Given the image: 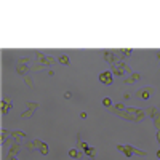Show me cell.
I'll use <instances>...</instances> for the list:
<instances>
[{
	"label": "cell",
	"instance_id": "1",
	"mask_svg": "<svg viewBox=\"0 0 160 160\" xmlns=\"http://www.w3.org/2000/svg\"><path fill=\"white\" fill-rule=\"evenodd\" d=\"M111 72H112V74H115V75H119V77H122L123 74L130 77L131 74H133L131 67L125 64V61H123V62H117V64H112V66H111Z\"/></svg>",
	"mask_w": 160,
	"mask_h": 160
},
{
	"label": "cell",
	"instance_id": "2",
	"mask_svg": "<svg viewBox=\"0 0 160 160\" xmlns=\"http://www.w3.org/2000/svg\"><path fill=\"white\" fill-rule=\"evenodd\" d=\"M154 91H155V87H152V85H146V87L139 88L138 91H136V96H138L139 99H143V101H147Z\"/></svg>",
	"mask_w": 160,
	"mask_h": 160
},
{
	"label": "cell",
	"instance_id": "3",
	"mask_svg": "<svg viewBox=\"0 0 160 160\" xmlns=\"http://www.w3.org/2000/svg\"><path fill=\"white\" fill-rule=\"evenodd\" d=\"M35 58H37V61L40 62L42 66H50V64H53L54 59L51 56H48V54H45L43 51H35Z\"/></svg>",
	"mask_w": 160,
	"mask_h": 160
},
{
	"label": "cell",
	"instance_id": "4",
	"mask_svg": "<svg viewBox=\"0 0 160 160\" xmlns=\"http://www.w3.org/2000/svg\"><path fill=\"white\" fill-rule=\"evenodd\" d=\"M99 82L103 85H112L114 83V74H112L111 71H104V72H101L99 74Z\"/></svg>",
	"mask_w": 160,
	"mask_h": 160
},
{
	"label": "cell",
	"instance_id": "5",
	"mask_svg": "<svg viewBox=\"0 0 160 160\" xmlns=\"http://www.w3.org/2000/svg\"><path fill=\"white\" fill-rule=\"evenodd\" d=\"M117 149L127 157H133V146H123V144H117Z\"/></svg>",
	"mask_w": 160,
	"mask_h": 160
},
{
	"label": "cell",
	"instance_id": "6",
	"mask_svg": "<svg viewBox=\"0 0 160 160\" xmlns=\"http://www.w3.org/2000/svg\"><path fill=\"white\" fill-rule=\"evenodd\" d=\"M19 149H21V144H19V143H14L13 146L10 147V151H8V154H7V157H8V159L14 157V155H16L18 152H19Z\"/></svg>",
	"mask_w": 160,
	"mask_h": 160
},
{
	"label": "cell",
	"instance_id": "7",
	"mask_svg": "<svg viewBox=\"0 0 160 160\" xmlns=\"http://www.w3.org/2000/svg\"><path fill=\"white\" fill-rule=\"evenodd\" d=\"M139 79H141V74H138V72H133L130 77H125L123 82L125 83H135V82H138Z\"/></svg>",
	"mask_w": 160,
	"mask_h": 160
},
{
	"label": "cell",
	"instance_id": "8",
	"mask_svg": "<svg viewBox=\"0 0 160 160\" xmlns=\"http://www.w3.org/2000/svg\"><path fill=\"white\" fill-rule=\"evenodd\" d=\"M13 107V104H11V101L8 99H2V114L5 115V114H8V111Z\"/></svg>",
	"mask_w": 160,
	"mask_h": 160
},
{
	"label": "cell",
	"instance_id": "9",
	"mask_svg": "<svg viewBox=\"0 0 160 160\" xmlns=\"http://www.w3.org/2000/svg\"><path fill=\"white\" fill-rule=\"evenodd\" d=\"M11 138H13L16 143H19L21 139H24V138H26V133H24V131H19V130L11 131Z\"/></svg>",
	"mask_w": 160,
	"mask_h": 160
},
{
	"label": "cell",
	"instance_id": "10",
	"mask_svg": "<svg viewBox=\"0 0 160 160\" xmlns=\"http://www.w3.org/2000/svg\"><path fill=\"white\" fill-rule=\"evenodd\" d=\"M16 72L19 74V75H22V77H26V74L29 72V67H27L26 64H21V62H19V64L16 66Z\"/></svg>",
	"mask_w": 160,
	"mask_h": 160
},
{
	"label": "cell",
	"instance_id": "11",
	"mask_svg": "<svg viewBox=\"0 0 160 160\" xmlns=\"http://www.w3.org/2000/svg\"><path fill=\"white\" fill-rule=\"evenodd\" d=\"M159 114V109L155 107V106H152V107H147L146 109V117H151V119H154L155 115Z\"/></svg>",
	"mask_w": 160,
	"mask_h": 160
},
{
	"label": "cell",
	"instance_id": "12",
	"mask_svg": "<svg viewBox=\"0 0 160 160\" xmlns=\"http://www.w3.org/2000/svg\"><path fill=\"white\" fill-rule=\"evenodd\" d=\"M58 62L62 64V66H69V64H71V59H69L67 54H61V56L58 58Z\"/></svg>",
	"mask_w": 160,
	"mask_h": 160
},
{
	"label": "cell",
	"instance_id": "13",
	"mask_svg": "<svg viewBox=\"0 0 160 160\" xmlns=\"http://www.w3.org/2000/svg\"><path fill=\"white\" fill-rule=\"evenodd\" d=\"M38 151H40V154H42V155H48V152H50V149H48V144L43 143L40 147H38Z\"/></svg>",
	"mask_w": 160,
	"mask_h": 160
},
{
	"label": "cell",
	"instance_id": "14",
	"mask_svg": "<svg viewBox=\"0 0 160 160\" xmlns=\"http://www.w3.org/2000/svg\"><path fill=\"white\" fill-rule=\"evenodd\" d=\"M0 136H2V143L5 144L7 139H8V136H11V131H8V130H5V128H3V130H2V135H0Z\"/></svg>",
	"mask_w": 160,
	"mask_h": 160
},
{
	"label": "cell",
	"instance_id": "15",
	"mask_svg": "<svg viewBox=\"0 0 160 160\" xmlns=\"http://www.w3.org/2000/svg\"><path fill=\"white\" fill-rule=\"evenodd\" d=\"M133 155H139V157H146L147 152L146 151H141V149H136V147H133Z\"/></svg>",
	"mask_w": 160,
	"mask_h": 160
},
{
	"label": "cell",
	"instance_id": "16",
	"mask_svg": "<svg viewBox=\"0 0 160 160\" xmlns=\"http://www.w3.org/2000/svg\"><path fill=\"white\" fill-rule=\"evenodd\" d=\"M69 157H72V159H79V157H80V151H77V149H71V151H69Z\"/></svg>",
	"mask_w": 160,
	"mask_h": 160
},
{
	"label": "cell",
	"instance_id": "17",
	"mask_svg": "<svg viewBox=\"0 0 160 160\" xmlns=\"http://www.w3.org/2000/svg\"><path fill=\"white\" fill-rule=\"evenodd\" d=\"M152 120H154V127L157 128V131H159V130H160V112H159V114L155 115Z\"/></svg>",
	"mask_w": 160,
	"mask_h": 160
},
{
	"label": "cell",
	"instance_id": "18",
	"mask_svg": "<svg viewBox=\"0 0 160 160\" xmlns=\"http://www.w3.org/2000/svg\"><path fill=\"white\" fill-rule=\"evenodd\" d=\"M26 104H27V111H32V112H35V109L38 107L37 103H30V101H29V103H26Z\"/></svg>",
	"mask_w": 160,
	"mask_h": 160
},
{
	"label": "cell",
	"instance_id": "19",
	"mask_svg": "<svg viewBox=\"0 0 160 160\" xmlns=\"http://www.w3.org/2000/svg\"><path fill=\"white\" fill-rule=\"evenodd\" d=\"M95 152H96V149H95V147H91V146H90V147H88V151H85V154H87L90 159H93V157H95Z\"/></svg>",
	"mask_w": 160,
	"mask_h": 160
},
{
	"label": "cell",
	"instance_id": "20",
	"mask_svg": "<svg viewBox=\"0 0 160 160\" xmlns=\"http://www.w3.org/2000/svg\"><path fill=\"white\" fill-rule=\"evenodd\" d=\"M103 106L107 107V109H111V107H112V99H111V98H104V99H103Z\"/></svg>",
	"mask_w": 160,
	"mask_h": 160
},
{
	"label": "cell",
	"instance_id": "21",
	"mask_svg": "<svg viewBox=\"0 0 160 160\" xmlns=\"http://www.w3.org/2000/svg\"><path fill=\"white\" fill-rule=\"evenodd\" d=\"M22 80H24V83L27 85V87H32L34 85V82H32V79H30L29 75H26V77H22Z\"/></svg>",
	"mask_w": 160,
	"mask_h": 160
},
{
	"label": "cell",
	"instance_id": "22",
	"mask_svg": "<svg viewBox=\"0 0 160 160\" xmlns=\"http://www.w3.org/2000/svg\"><path fill=\"white\" fill-rule=\"evenodd\" d=\"M32 114H34L32 111H26V112H22V114H21V119H27V117H30Z\"/></svg>",
	"mask_w": 160,
	"mask_h": 160
},
{
	"label": "cell",
	"instance_id": "23",
	"mask_svg": "<svg viewBox=\"0 0 160 160\" xmlns=\"http://www.w3.org/2000/svg\"><path fill=\"white\" fill-rule=\"evenodd\" d=\"M34 146H35V149H38V147H40L42 146V144H43V141H40V139H34Z\"/></svg>",
	"mask_w": 160,
	"mask_h": 160
},
{
	"label": "cell",
	"instance_id": "24",
	"mask_svg": "<svg viewBox=\"0 0 160 160\" xmlns=\"http://www.w3.org/2000/svg\"><path fill=\"white\" fill-rule=\"evenodd\" d=\"M19 62H21V64H29V62H30V59H29V58H21V59H19Z\"/></svg>",
	"mask_w": 160,
	"mask_h": 160
},
{
	"label": "cell",
	"instance_id": "25",
	"mask_svg": "<svg viewBox=\"0 0 160 160\" xmlns=\"http://www.w3.org/2000/svg\"><path fill=\"white\" fill-rule=\"evenodd\" d=\"M26 147H27V149H29V151H34V149H35V146H34V143H26Z\"/></svg>",
	"mask_w": 160,
	"mask_h": 160
},
{
	"label": "cell",
	"instance_id": "26",
	"mask_svg": "<svg viewBox=\"0 0 160 160\" xmlns=\"http://www.w3.org/2000/svg\"><path fill=\"white\" fill-rule=\"evenodd\" d=\"M130 54H133L131 50H123V56H130Z\"/></svg>",
	"mask_w": 160,
	"mask_h": 160
},
{
	"label": "cell",
	"instance_id": "27",
	"mask_svg": "<svg viewBox=\"0 0 160 160\" xmlns=\"http://www.w3.org/2000/svg\"><path fill=\"white\" fill-rule=\"evenodd\" d=\"M64 98H66V99L71 98V91H66V93H64Z\"/></svg>",
	"mask_w": 160,
	"mask_h": 160
},
{
	"label": "cell",
	"instance_id": "28",
	"mask_svg": "<svg viewBox=\"0 0 160 160\" xmlns=\"http://www.w3.org/2000/svg\"><path fill=\"white\" fill-rule=\"evenodd\" d=\"M80 119H87V112H80Z\"/></svg>",
	"mask_w": 160,
	"mask_h": 160
},
{
	"label": "cell",
	"instance_id": "29",
	"mask_svg": "<svg viewBox=\"0 0 160 160\" xmlns=\"http://www.w3.org/2000/svg\"><path fill=\"white\" fill-rule=\"evenodd\" d=\"M155 136H157V143H159V144H160V130H159V131H157V135H155Z\"/></svg>",
	"mask_w": 160,
	"mask_h": 160
},
{
	"label": "cell",
	"instance_id": "30",
	"mask_svg": "<svg viewBox=\"0 0 160 160\" xmlns=\"http://www.w3.org/2000/svg\"><path fill=\"white\" fill-rule=\"evenodd\" d=\"M123 99H130V93H125V95H123Z\"/></svg>",
	"mask_w": 160,
	"mask_h": 160
},
{
	"label": "cell",
	"instance_id": "31",
	"mask_svg": "<svg viewBox=\"0 0 160 160\" xmlns=\"http://www.w3.org/2000/svg\"><path fill=\"white\" fill-rule=\"evenodd\" d=\"M155 56H157L159 61H160V50H157V51H155Z\"/></svg>",
	"mask_w": 160,
	"mask_h": 160
},
{
	"label": "cell",
	"instance_id": "32",
	"mask_svg": "<svg viewBox=\"0 0 160 160\" xmlns=\"http://www.w3.org/2000/svg\"><path fill=\"white\" fill-rule=\"evenodd\" d=\"M155 155H157V159L160 160V151H157V152H155Z\"/></svg>",
	"mask_w": 160,
	"mask_h": 160
},
{
	"label": "cell",
	"instance_id": "33",
	"mask_svg": "<svg viewBox=\"0 0 160 160\" xmlns=\"http://www.w3.org/2000/svg\"><path fill=\"white\" fill-rule=\"evenodd\" d=\"M10 160H18V159H16V157H11V159H10Z\"/></svg>",
	"mask_w": 160,
	"mask_h": 160
}]
</instances>
